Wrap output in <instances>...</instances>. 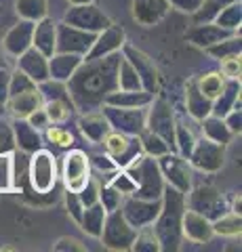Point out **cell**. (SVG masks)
<instances>
[{"instance_id": "cell-51", "label": "cell", "mask_w": 242, "mask_h": 252, "mask_svg": "<svg viewBox=\"0 0 242 252\" xmlns=\"http://www.w3.org/2000/svg\"><path fill=\"white\" fill-rule=\"evenodd\" d=\"M11 152H15V139H13L11 124L0 122V158Z\"/></svg>"}, {"instance_id": "cell-53", "label": "cell", "mask_w": 242, "mask_h": 252, "mask_svg": "<svg viewBox=\"0 0 242 252\" xmlns=\"http://www.w3.org/2000/svg\"><path fill=\"white\" fill-rule=\"evenodd\" d=\"M89 162L93 164V166H97L99 172H105V175H112L114 170H118L116 162L107 154L105 156H93V158H89Z\"/></svg>"}, {"instance_id": "cell-34", "label": "cell", "mask_w": 242, "mask_h": 252, "mask_svg": "<svg viewBox=\"0 0 242 252\" xmlns=\"http://www.w3.org/2000/svg\"><path fill=\"white\" fill-rule=\"evenodd\" d=\"M137 139H139V145H141V152H143L145 156L160 158V156H165V154H169V152H173L167 141L162 139L160 135L152 132L150 128H143V130L137 135Z\"/></svg>"}, {"instance_id": "cell-33", "label": "cell", "mask_w": 242, "mask_h": 252, "mask_svg": "<svg viewBox=\"0 0 242 252\" xmlns=\"http://www.w3.org/2000/svg\"><path fill=\"white\" fill-rule=\"evenodd\" d=\"M44 112L49 116V122L51 124H64L68 122L74 114V103L69 97H55V99H46L44 103Z\"/></svg>"}, {"instance_id": "cell-4", "label": "cell", "mask_w": 242, "mask_h": 252, "mask_svg": "<svg viewBox=\"0 0 242 252\" xmlns=\"http://www.w3.org/2000/svg\"><path fill=\"white\" fill-rule=\"evenodd\" d=\"M28 183L36 193H51L57 185V160L49 149H36L28 158Z\"/></svg>"}, {"instance_id": "cell-58", "label": "cell", "mask_w": 242, "mask_h": 252, "mask_svg": "<svg viewBox=\"0 0 242 252\" xmlns=\"http://www.w3.org/2000/svg\"><path fill=\"white\" fill-rule=\"evenodd\" d=\"M200 2H202V0H169V4L173 6V9L183 11V13H190V15L198 9Z\"/></svg>"}, {"instance_id": "cell-17", "label": "cell", "mask_w": 242, "mask_h": 252, "mask_svg": "<svg viewBox=\"0 0 242 252\" xmlns=\"http://www.w3.org/2000/svg\"><path fill=\"white\" fill-rule=\"evenodd\" d=\"M181 235L194 244H208L210 238L215 235L213 223L205 215L185 206L183 217H181Z\"/></svg>"}, {"instance_id": "cell-7", "label": "cell", "mask_w": 242, "mask_h": 252, "mask_svg": "<svg viewBox=\"0 0 242 252\" xmlns=\"http://www.w3.org/2000/svg\"><path fill=\"white\" fill-rule=\"evenodd\" d=\"M185 206L200 212V215H205L210 220H215L217 217H221L225 210H230L228 204H225V198L210 185L192 187L190 191L185 193Z\"/></svg>"}, {"instance_id": "cell-12", "label": "cell", "mask_w": 242, "mask_h": 252, "mask_svg": "<svg viewBox=\"0 0 242 252\" xmlns=\"http://www.w3.org/2000/svg\"><path fill=\"white\" fill-rule=\"evenodd\" d=\"M120 53H122V57L133 65V69L137 72L139 80H141V89L156 97V93H158V89H160V76H158V69H156L154 61L147 57L143 51H139L137 46L127 44V42L122 44Z\"/></svg>"}, {"instance_id": "cell-27", "label": "cell", "mask_w": 242, "mask_h": 252, "mask_svg": "<svg viewBox=\"0 0 242 252\" xmlns=\"http://www.w3.org/2000/svg\"><path fill=\"white\" fill-rule=\"evenodd\" d=\"M84 61L82 55L74 53H53L49 57V78L59 82H68V78L72 76L78 65Z\"/></svg>"}, {"instance_id": "cell-20", "label": "cell", "mask_w": 242, "mask_h": 252, "mask_svg": "<svg viewBox=\"0 0 242 252\" xmlns=\"http://www.w3.org/2000/svg\"><path fill=\"white\" fill-rule=\"evenodd\" d=\"M228 36H234V32L225 30L221 26H217L215 21H207V23H196L194 28H190L185 32V40L192 42L198 49H208V46L217 44L219 40Z\"/></svg>"}, {"instance_id": "cell-16", "label": "cell", "mask_w": 242, "mask_h": 252, "mask_svg": "<svg viewBox=\"0 0 242 252\" xmlns=\"http://www.w3.org/2000/svg\"><path fill=\"white\" fill-rule=\"evenodd\" d=\"M160 206H162L160 198L158 200H143V198H137V195H129V198L122 200L120 210L131 227L141 229V227L154 223L160 212Z\"/></svg>"}, {"instance_id": "cell-38", "label": "cell", "mask_w": 242, "mask_h": 252, "mask_svg": "<svg viewBox=\"0 0 242 252\" xmlns=\"http://www.w3.org/2000/svg\"><path fill=\"white\" fill-rule=\"evenodd\" d=\"M116 82H118V91H143L141 80H139L137 72L133 69L131 63L120 57L118 61V74H116Z\"/></svg>"}, {"instance_id": "cell-35", "label": "cell", "mask_w": 242, "mask_h": 252, "mask_svg": "<svg viewBox=\"0 0 242 252\" xmlns=\"http://www.w3.org/2000/svg\"><path fill=\"white\" fill-rule=\"evenodd\" d=\"M210 223H213V231L217 235H225V238H236L242 231V219L234 210H225L221 217H217Z\"/></svg>"}, {"instance_id": "cell-15", "label": "cell", "mask_w": 242, "mask_h": 252, "mask_svg": "<svg viewBox=\"0 0 242 252\" xmlns=\"http://www.w3.org/2000/svg\"><path fill=\"white\" fill-rule=\"evenodd\" d=\"M95 36L93 32L74 28L69 23L61 21L57 23V42H55V53H74V55H87L89 49L95 42Z\"/></svg>"}, {"instance_id": "cell-3", "label": "cell", "mask_w": 242, "mask_h": 252, "mask_svg": "<svg viewBox=\"0 0 242 252\" xmlns=\"http://www.w3.org/2000/svg\"><path fill=\"white\" fill-rule=\"evenodd\" d=\"M122 170H127L129 175L133 177V181L137 183V198L143 200H158L162 198V191H165V177L160 172V166L156 162V158L139 154L133 160L122 166Z\"/></svg>"}, {"instance_id": "cell-42", "label": "cell", "mask_w": 242, "mask_h": 252, "mask_svg": "<svg viewBox=\"0 0 242 252\" xmlns=\"http://www.w3.org/2000/svg\"><path fill=\"white\" fill-rule=\"evenodd\" d=\"M194 143H196V137H194V132L187 128V126L181 120H177L175 122V152L179 156L187 158V156L192 154Z\"/></svg>"}, {"instance_id": "cell-25", "label": "cell", "mask_w": 242, "mask_h": 252, "mask_svg": "<svg viewBox=\"0 0 242 252\" xmlns=\"http://www.w3.org/2000/svg\"><path fill=\"white\" fill-rule=\"evenodd\" d=\"M11 130H13V139H15V149H19L23 154H34L36 149H40L42 139L32 124L23 118H15L11 122Z\"/></svg>"}, {"instance_id": "cell-23", "label": "cell", "mask_w": 242, "mask_h": 252, "mask_svg": "<svg viewBox=\"0 0 242 252\" xmlns=\"http://www.w3.org/2000/svg\"><path fill=\"white\" fill-rule=\"evenodd\" d=\"M34 23L36 21H28V19H21L19 23L4 34V40L2 46L4 51L11 55V57H19L23 51H28L32 46V32H34Z\"/></svg>"}, {"instance_id": "cell-41", "label": "cell", "mask_w": 242, "mask_h": 252, "mask_svg": "<svg viewBox=\"0 0 242 252\" xmlns=\"http://www.w3.org/2000/svg\"><path fill=\"white\" fill-rule=\"evenodd\" d=\"M230 2H236V0H202L200 6L192 13L194 23H207V21H213L215 15L219 13L223 6H228Z\"/></svg>"}, {"instance_id": "cell-24", "label": "cell", "mask_w": 242, "mask_h": 252, "mask_svg": "<svg viewBox=\"0 0 242 252\" xmlns=\"http://www.w3.org/2000/svg\"><path fill=\"white\" fill-rule=\"evenodd\" d=\"M55 42H57V21L46 15V17L38 19L34 23L32 46L40 51L44 57H51L55 53Z\"/></svg>"}, {"instance_id": "cell-5", "label": "cell", "mask_w": 242, "mask_h": 252, "mask_svg": "<svg viewBox=\"0 0 242 252\" xmlns=\"http://www.w3.org/2000/svg\"><path fill=\"white\" fill-rule=\"evenodd\" d=\"M135 235H137V229L129 225V220L122 217V210L118 208L105 215L99 240L107 250H131Z\"/></svg>"}, {"instance_id": "cell-44", "label": "cell", "mask_w": 242, "mask_h": 252, "mask_svg": "<svg viewBox=\"0 0 242 252\" xmlns=\"http://www.w3.org/2000/svg\"><path fill=\"white\" fill-rule=\"evenodd\" d=\"M116 191H118L122 198H129V195H135V191H137V183L133 181V177L129 175L127 170H122V168H118V170H114L112 175H110V181H107Z\"/></svg>"}, {"instance_id": "cell-31", "label": "cell", "mask_w": 242, "mask_h": 252, "mask_svg": "<svg viewBox=\"0 0 242 252\" xmlns=\"http://www.w3.org/2000/svg\"><path fill=\"white\" fill-rule=\"evenodd\" d=\"M236 99H240V80H225L223 91L213 99V109H210V114L223 118L234 105H236Z\"/></svg>"}, {"instance_id": "cell-6", "label": "cell", "mask_w": 242, "mask_h": 252, "mask_svg": "<svg viewBox=\"0 0 242 252\" xmlns=\"http://www.w3.org/2000/svg\"><path fill=\"white\" fill-rule=\"evenodd\" d=\"M175 114L173 107L167 99L156 97L150 101L145 112V128H150L156 135H160L162 139L171 145V149L175 152Z\"/></svg>"}, {"instance_id": "cell-39", "label": "cell", "mask_w": 242, "mask_h": 252, "mask_svg": "<svg viewBox=\"0 0 242 252\" xmlns=\"http://www.w3.org/2000/svg\"><path fill=\"white\" fill-rule=\"evenodd\" d=\"M196 86H198V91L205 94L207 99L213 101L217 94L223 91L225 78H223L219 72H208V74H202V76L196 78Z\"/></svg>"}, {"instance_id": "cell-32", "label": "cell", "mask_w": 242, "mask_h": 252, "mask_svg": "<svg viewBox=\"0 0 242 252\" xmlns=\"http://www.w3.org/2000/svg\"><path fill=\"white\" fill-rule=\"evenodd\" d=\"M105 215L107 212L104 210V206H101L99 202L91 204V206H84L82 210V219H80V225L82 231L91 235V238H99L101 235V229H104V220H105Z\"/></svg>"}, {"instance_id": "cell-10", "label": "cell", "mask_w": 242, "mask_h": 252, "mask_svg": "<svg viewBox=\"0 0 242 252\" xmlns=\"http://www.w3.org/2000/svg\"><path fill=\"white\" fill-rule=\"evenodd\" d=\"M61 179L64 187L69 191H80L91 179V162L89 156L82 149H69L64 158V166H61Z\"/></svg>"}, {"instance_id": "cell-28", "label": "cell", "mask_w": 242, "mask_h": 252, "mask_svg": "<svg viewBox=\"0 0 242 252\" xmlns=\"http://www.w3.org/2000/svg\"><path fill=\"white\" fill-rule=\"evenodd\" d=\"M185 107H187V114L198 122L202 118H207L210 114V109H213V101L207 99L205 94L198 91L196 80H190L185 86Z\"/></svg>"}, {"instance_id": "cell-2", "label": "cell", "mask_w": 242, "mask_h": 252, "mask_svg": "<svg viewBox=\"0 0 242 252\" xmlns=\"http://www.w3.org/2000/svg\"><path fill=\"white\" fill-rule=\"evenodd\" d=\"M162 206L156 220L152 223V229L160 242V250H179L181 248V217L185 210V193L179 189L165 185L162 191Z\"/></svg>"}, {"instance_id": "cell-46", "label": "cell", "mask_w": 242, "mask_h": 252, "mask_svg": "<svg viewBox=\"0 0 242 252\" xmlns=\"http://www.w3.org/2000/svg\"><path fill=\"white\" fill-rule=\"evenodd\" d=\"M122 195L116 191V189L110 183H101L99 187V204L104 206L105 212H112V210H118L122 206Z\"/></svg>"}, {"instance_id": "cell-56", "label": "cell", "mask_w": 242, "mask_h": 252, "mask_svg": "<svg viewBox=\"0 0 242 252\" xmlns=\"http://www.w3.org/2000/svg\"><path fill=\"white\" fill-rule=\"evenodd\" d=\"M26 120H28L30 124H32L36 130H44L46 126L51 124V122H49V116H46V112H44V107H38L36 112H32V114H30V116L26 118Z\"/></svg>"}, {"instance_id": "cell-22", "label": "cell", "mask_w": 242, "mask_h": 252, "mask_svg": "<svg viewBox=\"0 0 242 252\" xmlns=\"http://www.w3.org/2000/svg\"><path fill=\"white\" fill-rule=\"evenodd\" d=\"M17 69H21L28 78H32L36 84H40L49 80V57H44L38 49L30 46L17 57Z\"/></svg>"}, {"instance_id": "cell-14", "label": "cell", "mask_w": 242, "mask_h": 252, "mask_svg": "<svg viewBox=\"0 0 242 252\" xmlns=\"http://www.w3.org/2000/svg\"><path fill=\"white\" fill-rule=\"evenodd\" d=\"M101 145L105 147V154L116 162V166H118V168L127 166V164L135 156L143 154L137 137L124 135V132L114 130V128H110V130L105 132V137H104V141H101Z\"/></svg>"}, {"instance_id": "cell-29", "label": "cell", "mask_w": 242, "mask_h": 252, "mask_svg": "<svg viewBox=\"0 0 242 252\" xmlns=\"http://www.w3.org/2000/svg\"><path fill=\"white\" fill-rule=\"evenodd\" d=\"M154 99V94L147 91H118L110 93L105 97V105L114 107H145L150 105V101Z\"/></svg>"}, {"instance_id": "cell-60", "label": "cell", "mask_w": 242, "mask_h": 252, "mask_svg": "<svg viewBox=\"0 0 242 252\" xmlns=\"http://www.w3.org/2000/svg\"><path fill=\"white\" fill-rule=\"evenodd\" d=\"M4 114V105H0V116H2Z\"/></svg>"}, {"instance_id": "cell-1", "label": "cell", "mask_w": 242, "mask_h": 252, "mask_svg": "<svg viewBox=\"0 0 242 252\" xmlns=\"http://www.w3.org/2000/svg\"><path fill=\"white\" fill-rule=\"evenodd\" d=\"M122 53H112L99 59H84L78 69L68 78L66 89L74 103V109L80 114L95 112L105 103V97L118 89L116 74H118V61Z\"/></svg>"}, {"instance_id": "cell-40", "label": "cell", "mask_w": 242, "mask_h": 252, "mask_svg": "<svg viewBox=\"0 0 242 252\" xmlns=\"http://www.w3.org/2000/svg\"><path fill=\"white\" fill-rule=\"evenodd\" d=\"M131 250H135V252H160V242L156 238L152 225H145L141 229H137L135 242H133Z\"/></svg>"}, {"instance_id": "cell-9", "label": "cell", "mask_w": 242, "mask_h": 252, "mask_svg": "<svg viewBox=\"0 0 242 252\" xmlns=\"http://www.w3.org/2000/svg\"><path fill=\"white\" fill-rule=\"evenodd\" d=\"M160 166V172L165 177V183L179 189L181 193H187L192 189V166L187 158L179 156L177 152H169L165 156L156 158Z\"/></svg>"}, {"instance_id": "cell-55", "label": "cell", "mask_w": 242, "mask_h": 252, "mask_svg": "<svg viewBox=\"0 0 242 252\" xmlns=\"http://www.w3.org/2000/svg\"><path fill=\"white\" fill-rule=\"evenodd\" d=\"M223 122L228 124V128L234 132V135H240V124H242V114H240V107H232L230 112L223 116Z\"/></svg>"}, {"instance_id": "cell-52", "label": "cell", "mask_w": 242, "mask_h": 252, "mask_svg": "<svg viewBox=\"0 0 242 252\" xmlns=\"http://www.w3.org/2000/svg\"><path fill=\"white\" fill-rule=\"evenodd\" d=\"M11 189V154L0 158V191Z\"/></svg>"}, {"instance_id": "cell-8", "label": "cell", "mask_w": 242, "mask_h": 252, "mask_svg": "<svg viewBox=\"0 0 242 252\" xmlns=\"http://www.w3.org/2000/svg\"><path fill=\"white\" fill-rule=\"evenodd\" d=\"M101 112L107 118V124L114 130H120L124 135L137 137L145 128V107H114V105H101Z\"/></svg>"}, {"instance_id": "cell-43", "label": "cell", "mask_w": 242, "mask_h": 252, "mask_svg": "<svg viewBox=\"0 0 242 252\" xmlns=\"http://www.w3.org/2000/svg\"><path fill=\"white\" fill-rule=\"evenodd\" d=\"M210 57L215 59H225L230 57V55H240V34H234V36H228L223 38V40H219L217 44L208 46V49H205Z\"/></svg>"}, {"instance_id": "cell-30", "label": "cell", "mask_w": 242, "mask_h": 252, "mask_svg": "<svg viewBox=\"0 0 242 252\" xmlns=\"http://www.w3.org/2000/svg\"><path fill=\"white\" fill-rule=\"evenodd\" d=\"M200 124H202V137H207L210 141H215V143H221V145L228 147V143L234 137V132L228 128V124L223 122V118L208 114L207 118H202Z\"/></svg>"}, {"instance_id": "cell-21", "label": "cell", "mask_w": 242, "mask_h": 252, "mask_svg": "<svg viewBox=\"0 0 242 252\" xmlns=\"http://www.w3.org/2000/svg\"><path fill=\"white\" fill-rule=\"evenodd\" d=\"M42 103H44V99H42L40 91H38V84H36L34 89L11 94L4 103V112H9L13 118H23V120H26L32 112H36L38 107H42Z\"/></svg>"}, {"instance_id": "cell-48", "label": "cell", "mask_w": 242, "mask_h": 252, "mask_svg": "<svg viewBox=\"0 0 242 252\" xmlns=\"http://www.w3.org/2000/svg\"><path fill=\"white\" fill-rule=\"evenodd\" d=\"M34 86H36V82L32 78H28L21 69H15V72H11V80H9V97L28 91V89H34Z\"/></svg>"}, {"instance_id": "cell-11", "label": "cell", "mask_w": 242, "mask_h": 252, "mask_svg": "<svg viewBox=\"0 0 242 252\" xmlns=\"http://www.w3.org/2000/svg\"><path fill=\"white\" fill-rule=\"evenodd\" d=\"M187 162L196 170L217 172V170H221L223 162H225V145L215 143V141H210L207 137L196 139L192 154L187 156Z\"/></svg>"}, {"instance_id": "cell-36", "label": "cell", "mask_w": 242, "mask_h": 252, "mask_svg": "<svg viewBox=\"0 0 242 252\" xmlns=\"http://www.w3.org/2000/svg\"><path fill=\"white\" fill-rule=\"evenodd\" d=\"M213 21L217 23V26L234 32V34H240V21H242V4H240V0L230 2L228 6H223V9L215 15Z\"/></svg>"}, {"instance_id": "cell-57", "label": "cell", "mask_w": 242, "mask_h": 252, "mask_svg": "<svg viewBox=\"0 0 242 252\" xmlns=\"http://www.w3.org/2000/svg\"><path fill=\"white\" fill-rule=\"evenodd\" d=\"M9 80H11V69L0 65V105H4L6 99H9Z\"/></svg>"}, {"instance_id": "cell-13", "label": "cell", "mask_w": 242, "mask_h": 252, "mask_svg": "<svg viewBox=\"0 0 242 252\" xmlns=\"http://www.w3.org/2000/svg\"><path fill=\"white\" fill-rule=\"evenodd\" d=\"M64 21L69 23L74 28H80V30H87L93 32V34H99L101 30L110 28L112 26V19L107 15L95 6L93 2L87 4H72L64 15Z\"/></svg>"}, {"instance_id": "cell-26", "label": "cell", "mask_w": 242, "mask_h": 252, "mask_svg": "<svg viewBox=\"0 0 242 252\" xmlns=\"http://www.w3.org/2000/svg\"><path fill=\"white\" fill-rule=\"evenodd\" d=\"M78 128H80L84 139L91 141L93 145H101L105 132L110 130V124H107V118L104 116V112L95 109V112H87L78 118Z\"/></svg>"}, {"instance_id": "cell-19", "label": "cell", "mask_w": 242, "mask_h": 252, "mask_svg": "<svg viewBox=\"0 0 242 252\" xmlns=\"http://www.w3.org/2000/svg\"><path fill=\"white\" fill-rule=\"evenodd\" d=\"M169 0H133V19L143 28L158 26L169 15Z\"/></svg>"}, {"instance_id": "cell-54", "label": "cell", "mask_w": 242, "mask_h": 252, "mask_svg": "<svg viewBox=\"0 0 242 252\" xmlns=\"http://www.w3.org/2000/svg\"><path fill=\"white\" fill-rule=\"evenodd\" d=\"M53 250L55 252H84L87 250V246L80 242V240H76V238H61L55 246H53Z\"/></svg>"}, {"instance_id": "cell-18", "label": "cell", "mask_w": 242, "mask_h": 252, "mask_svg": "<svg viewBox=\"0 0 242 252\" xmlns=\"http://www.w3.org/2000/svg\"><path fill=\"white\" fill-rule=\"evenodd\" d=\"M127 42V36H124V30L122 28H116L114 23L110 28L101 30L99 34L95 36V42L89 49V53L84 55V59L91 61V59H99V57H105V55H112V53H118L122 49V44Z\"/></svg>"}, {"instance_id": "cell-37", "label": "cell", "mask_w": 242, "mask_h": 252, "mask_svg": "<svg viewBox=\"0 0 242 252\" xmlns=\"http://www.w3.org/2000/svg\"><path fill=\"white\" fill-rule=\"evenodd\" d=\"M15 11L19 19L38 21L49 15V0H15Z\"/></svg>"}, {"instance_id": "cell-45", "label": "cell", "mask_w": 242, "mask_h": 252, "mask_svg": "<svg viewBox=\"0 0 242 252\" xmlns=\"http://www.w3.org/2000/svg\"><path fill=\"white\" fill-rule=\"evenodd\" d=\"M44 130H46V139H49L55 147H59V149H69V147L74 145V135H72V132H69L68 128H64V126L49 124Z\"/></svg>"}, {"instance_id": "cell-50", "label": "cell", "mask_w": 242, "mask_h": 252, "mask_svg": "<svg viewBox=\"0 0 242 252\" xmlns=\"http://www.w3.org/2000/svg\"><path fill=\"white\" fill-rule=\"evenodd\" d=\"M66 208H68V215L72 217L76 223H80V219H82V210H84V206H82V202H80V198H78V193L76 191H69V189H66Z\"/></svg>"}, {"instance_id": "cell-59", "label": "cell", "mask_w": 242, "mask_h": 252, "mask_svg": "<svg viewBox=\"0 0 242 252\" xmlns=\"http://www.w3.org/2000/svg\"><path fill=\"white\" fill-rule=\"evenodd\" d=\"M87 2H93V0H69V4H87Z\"/></svg>"}, {"instance_id": "cell-49", "label": "cell", "mask_w": 242, "mask_h": 252, "mask_svg": "<svg viewBox=\"0 0 242 252\" xmlns=\"http://www.w3.org/2000/svg\"><path fill=\"white\" fill-rule=\"evenodd\" d=\"M99 187H101V181L93 179V175H91L89 183L84 185V187L80 189V191H78V198H80L82 206H91V204L99 202Z\"/></svg>"}, {"instance_id": "cell-47", "label": "cell", "mask_w": 242, "mask_h": 252, "mask_svg": "<svg viewBox=\"0 0 242 252\" xmlns=\"http://www.w3.org/2000/svg\"><path fill=\"white\" fill-rule=\"evenodd\" d=\"M240 72H242V61L240 55H230V57L221 59V76L225 80H240Z\"/></svg>"}]
</instances>
